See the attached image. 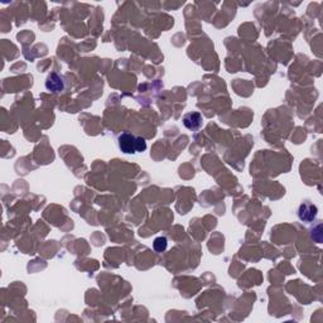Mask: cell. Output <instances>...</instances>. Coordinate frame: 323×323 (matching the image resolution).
Returning a JSON list of instances; mask_svg holds the SVG:
<instances>
[{"label":"cell","mask_w":323,"mask_h":323,"mask_svg":"<svg viewBox=\"0 0 323 323\" xmlns=\"http://www.w3.org/2000/svg\"><path fill=\"white\" fill-rule=\"evenodd\" d=\"M147 149V143L144 138L142 136H136V153H142Z\"/></svg>","instance_id":"8992f818"},{"label":"cell","mask_w":323,"mask_h":323,"mask_svg":"<svg viewBox=\"0 0 323 323\" xmlns=\"http://www.w3.org/2000/svg\"><path fill=\"white\" fill-rule=\"evenodd\" d=\"M167 245H168V241H167V239L164 238V236H159V238L155 239L154 243H153V248H154V250L158 251V253H163L167 249Z\"/></svg>","instance_id":"5b68a950"},{"label":"cell","mask_w":323,"mask_h":323,"mask_svg":"<svg viewBox=\"0 0 323 323\" xmlns=\"http://www.w3.org/2000/svg\"><path fill=\"white\" fill-rule=\"evenodd\" d=\"M183 124H184V126H186L187 129H190V130H192V131L198 130V129H200L203 124L202 115L197 111L188 112V114L184 115Z\"/></svg>","instance_id":"277c9868"},{"label":"cell","mask_w":323,"mask_h":323,"mask_svg":"<svg viewBox=\"0 0 323 323\" xmlns=\"http://www.w3.org/2000/svg\"><path fill=\"white\" fill-rule=\"evenodd\" d=\"M317 214H318L317 206H315L313 203L308 202L307 201V202H303L299 205L298 217L301 221L307 222V224L313 222L316 220V217H317Z\"/></svg>","instance_id":"7a4b0ae2"},{"label":"cell","mask_w":323,"mask_h":323,"mask_svg":"<svg viewBox=\"0 0 323 323\" xmlns=\"http://www.w3.org/2000/svg\"><path fill=\"white\" fill-rule=\"evenodd\" d=\"M45 88L52 92V94H58L61 91H63L64 88V80L61 75L56 72L49 73L47 80H45Z\"/></svg>","instance_id":"3957f363"},{"label":"cell","mask_w":323,"mask_h":323,"mask_svg":"<svg viewBox=\"0 0 323 323\" xmlns=\"http://www.w3.org/2000/svg\"><path fill=\"white\" fill-rule=\"evenodd\" d=\"M119 149L125 154H135L136 153V136L130 133H123L118 138Z\"/></svg>","instance_id":"6da1fadb"}]
</instances>
